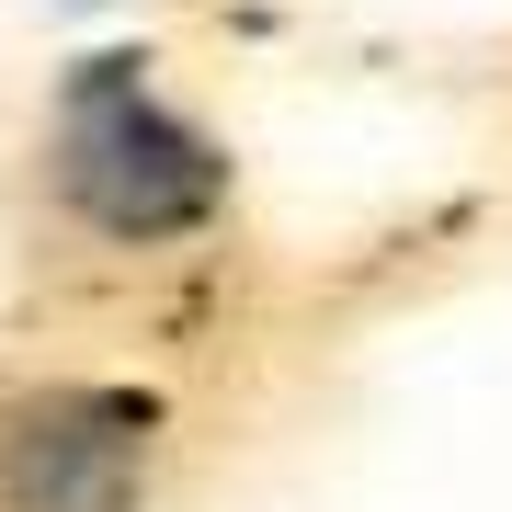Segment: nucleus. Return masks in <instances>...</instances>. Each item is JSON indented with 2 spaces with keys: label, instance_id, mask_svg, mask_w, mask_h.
<instances>
[{
  "label": "nucleus",
  "instance_id": "nucleus-1",
  "mask_svg": "<svg viewBox=\"0 0 512 512\" xmlns=\"http://www.w3.org/2000/svg\"><path fill=\"white\" fill-rule=\"evenodd\" d=\"M46 205L103 251H183L228 217V148L137 46H92L46 103Z\"/></svg>",
  "mask_w": 512,
  "mask_h": 512
},
{
  "label": "nucleus",
  "instance_id": "nucleus-2",
  "mask_svg": "<svg viewBox=\"0 0 512 512\" xmlns=\"http://www.w3.org/2000/svg\"><path fill=\"white\" fill-rule=\"evenodd\" d=\"M160 467V399L57 376L0 410V512H137Z\"/></svg>",
  "mask_w": 512,
  "mask_h": 512
},
{
  "label": "nucleus",
  "instance_id": "nucleus-3",
  "mask_svg": "<svg viewBox=\"0 0 512 512\" xmlns=\"http://www.w3.org/2000/svg\"><path fill=\"white\" fill-rule=\"evenodd\" d=\"M80 12H114V0H80Z\"/></svg>",
  "mask_w": 512,
  "mask_h": 512
}]
</instances>
